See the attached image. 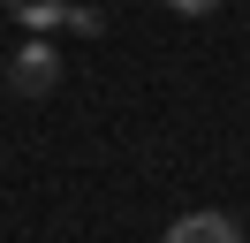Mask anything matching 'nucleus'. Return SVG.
Here are the masks:
<instances>
[{
    "label": "nucleus",
    "mask_w": 250,
    "mask_h": 243,
    "mask_svg": "<svg viewBox=\"0 0 250 243\" xmlns=\"http://www.w3.org/2000/svg\"><path fill=\"white\" fill-rule=\"evenodd\" d=\"M0 8L16 15V23H31V38H46V30L61 23V8H68V0H0Z\"/></svg>",
    "instance_id": "3"
},
{
    "label": "nucleus",
    "mask_w": 250,
    "mask_h": 243,
    "mask_svg": "<svg viewBox=\"0 0 250 243\" xmlns=\"http://www.w3.org/2000/svg\"><path fill=\"white\" fill-rule=\"evenodd\" d=\"M8 84H16L23 99H46V91L61 84V53H53L46 38H31V46H23L16 61H8Z\"/></svg>",
    "instance_id": "1"
},
{
    "label": "nucleus",
    "mask_w": 250,
    "mask_h": 243,
    "mask_svg": "<svg viewBox=\"0 0 250 243\" xmlns=\"http://www.w3.org/2000/svg\"><path fill=\"white\" fill-rule=\"evenodd\" d=\"M167 8H174V15H189V23H197V15H212L220 0H167Z\"/></svg>",
    "instance_id": "5"
},
{
    "label": "nucleus",
    "mask_w": 250,
    "mask_h": 243,
    "mask_svg": "<svg viewBox=\"0 0 250 243\" xmlns=\"http://www.w3.org/2000/svg\"><path fill=\"white\" fill-rule=\"evenodd\" d=\"M61 23H68V30H83V38H99V30H106V15H99V8H76V0H68V8H61Z\"/></svg>",
    "instance_id": "4"
},
{
    "label": "nucleus",
    "mask_w": 250,
    "mask_h": 243,
    "mask_svg": "<svg viewBox=\"0 0 250 243\" xmlns=\"http://www.w3.org/2000/svg\"><path fill=\"white\" fill-rule=\"evenodd\" d=\"M167 243H243V220H228V213H182L167 228Z\"/></svg>",
    "instance_id": "2"
}]
</instances>
